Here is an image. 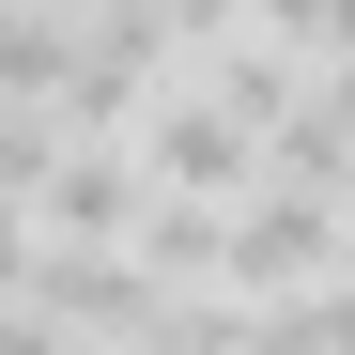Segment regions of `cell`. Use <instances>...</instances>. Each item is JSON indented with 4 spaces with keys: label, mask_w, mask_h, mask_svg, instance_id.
Wrapping results in <instances>:
<instances>
[{
    "label": "cell",
    "mask_w": 355,
    "mask_h": 355,
    "mask_svg": "<svg viewBox=\"0 0 355 355\" xmlns=\"http://www.w3.org/2000/svg\"><path fill=\"white\" fill-rule=\"evenodd\" d=\"M46 139H62V124H46V108H31V93H0V201H16V186H31V170H46Z\"/></svg>",
    "instance_id": "6da1fadb"
}]
</instances>
